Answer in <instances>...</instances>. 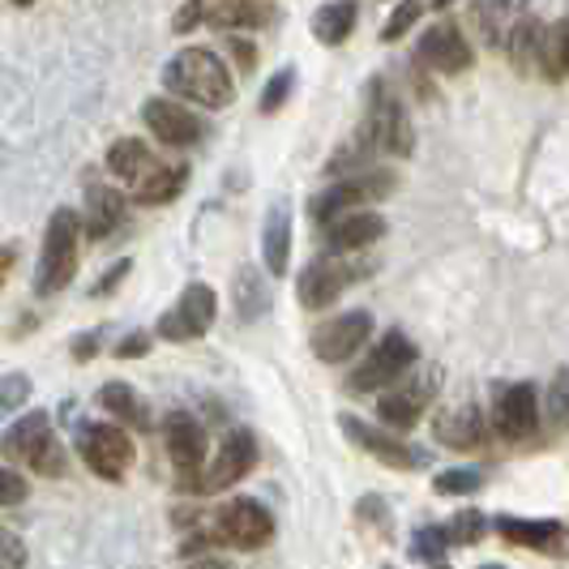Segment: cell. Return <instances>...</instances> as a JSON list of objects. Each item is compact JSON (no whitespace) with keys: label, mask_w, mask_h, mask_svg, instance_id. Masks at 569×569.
I'll list each match as a JSON object with an SVG mask.
<instances>
[{"label":"cell","mask_w":569,"mask_h":569,"mask_svg":"<svg viewBox=\"0 0 569 569\" xmlns=\"http://www.w3.org/2000/svg\"><path fill=\"white\" fill-rule=\"evenodd\" d=\"M163 86L171 99L198 103L206 112H219L236 99V82H231L223 57H214L210 48H184L168 60L163 69Z\"/></svg>","instance_id":"obj_1"},{"label":"cell","mask_w":569,"mask_h":569,"mask_svg":"<svg viewBox=\"0 0 569 569\" xmlns=\"http://www.w3.org/2000/svg\"><path fill=\"white\" fill-rule=\"evenodd\" d=\"M82 214L60 206L43 228V249L34 266V296H60L78 274V244H82Z\"/></svg>","instance_id":"obj_2"},{"label":"cell","mask_w":569,"mask_h":569,"mask_svg":"<svg viewBox=\"0 0 569 569\" xmlns=\"http://www.w3.org/2000/svg\"><path fill=\"white\" fill-rule=\"evenodd\" d=\"M416 365H420V347L407 339L402 330H386L369 347V356L347 372V390L351 395H386L399 381H407Z\"/></svg>","instance_id":"obj_3"},{"label":"cell","mask_w":569,"mask_h":569,"mask_svg":"<svg viewBox=\"0 0 569 569\" xmlns=\"http://www.w3.org/2000/svg\"><path fill=\"white\" fill-rule=\"evenodd\" d=\"M4 455L13 462L30 467L34 476H48L57 480L64 476V446L52 432V416L48 411H27L22 420H13L9 432H4Z\"/></svg>","instance_id":"obj_4"},{"label":"cell","mask_w":569,"mask_h":569,"mask_svg":"<svg viewBox=\"0 0 569 569\" xmlns=\"http://www.w3.org/2000/svg\"><path fill=\"white\" fill-rule=\"evenodd\" d=\"M356 138L369 146L372 154H377V150H381V154H411V146H416L399 94L381 82V78L369 82V112H365V124H360Z\"/></svg>","instance_id":"obj_5"},{"label":"cell","mask_w":569,"mask_h":569,"mask_svg":"<svg viewBox=\"0 0 569 569\" xmlns=\"http://www.w3.org/2000/svg\"><path fill=\"white\" fill-rule=\"evenodd\" d=\"M206 531H210L214 543H228L236 552H257V548H266V543L274 540V518L253 497H236L223 510L210 513Z\"/></svg>","instance_id":"obj_6"},{"label":"cell","mask_w":569,"mask_h":569,"mask_svg":"<svg viewBox=\"0 0 569 569\" xmlns=\"http://www.w3.org/2000/svg\"><path fill=\"white\" fill-rule=\"evenodd\" d=\"M395 189H399V176H395L390 168H365L360 176H347V180H339V184H330L326 193H317V198L309 201V214L326 228L330 219L347 214L351 206L390 198Z\"/></svg>","instance_id":"obj_7"},{"label":"cell","mask_w":569,"mask_h":569,"mask_svg":"<svg viewBox=\"0 0 569 569\" xmlns=\"http://www.w3.org/2000/svg\"><path fill=\"white\" fill-rule=\"evenodd\" d=\"M78 455L108 485H120L133 462V437L124 425H82L78 428Z\"/></svg>","instance_id":"obj_8"},{"label":"cell","mask_w":569,"mask_h":569,"mask_svg":"<svg viewBox=\"0 0 569 569\" xmlns=\"http://www.w3.org/2000/svg\"><path fill=\"white\" fill-rule=\"evenodd\" d=\"M253 467H257V437L249 428H231L228 437H223V446L214 450V458L206 462V471L198 476L193 492L198 497H219V492L240 485Z\"/></svg>","instance_id":"obj_9"},{"label":"cell","mask_w":569,"mask_h":569,"mask_svg":"<svg viewBox=\"0 0 569 569\" xmlns=\"http://www.w3.org/2000/svg\"><path fill=\"white\" fill-rule=\"evenodd\" d=\"M214 317H219V296H214V287L189 283L184 291H180V300L159 317L154 335L168 342H193L214 326Z\"/></svg>","instance_id":"obj_10"},{"label":"cell","mask_w":569,"mask_h":569,"mask_svg":"<svg viewBox=\"0 0 569 569\" xmlns=\"http://www.w3.org/2000/svg\"><path fill=\"white\" fill-rule=\"evenodd\" d=\"M372 339V313L365 309H351V313H339L330 321H321L313 335H309V347L321 365H347L356 360Z\"/></svg>","instance_id":"obj_11"},{"label":"cell","mask_w":569,"mask_h":569,"mask_svg":"<svg viewBox=\"0 0 569 569\" xmlns=\"http://www.w3.org/2000/svg\"><path fill=\"white\" fill-rule=\"evenodd\" d=\"M163 441H168V458L176 467V480L184 492H193L198 476L206 471V428L193 411H168L163 420Z\"/></svg>","instance_id":"obj_12"},{"label":"cell","mask_w":569,"mask_h":569,"mask_svg":"<svg viewBox=\"0 0 569 569\" xmlns=\"http://www.w3.org/2000/svg\"><path fill=\"white\" fill-rule=\"evenodd\" d=\"M369 274V266H356V261H342V257H317L305 266V274H300V309H326V305H335V296L347 291L351 283H360Z\"/></svg>","instance_id":"obj_13"},{"label":"cell","mask_w":569,"mask_h":569,"mask_svg":"<svg viewBox=\"0 0 569 569\" xmlns=\"http://www.w3.org/2000/svg\"><path fill=\"white\" fill-rule=\"evenodd\" d=\"M536 428H540V390L531 381L501 386L492 402V432L506 441H527Z\"/></svg>","instance_id":"obj_14"},{"label":"cell","mask_w":569,"mask_h":569,"mask_svg":"<svg viewBox=\"0 0 569 569\" xmlns=\"http://www.w3.org/2000/svg\"><path fill=\"white\" fill-rule=\"evenodd\" d=\"M142 124L159 138V142L168 146V150H189V146L201 142V116L189 112L180 99H168V94H159V99H146L142 103Z\"/></svg>","instance_id":"obj_15"},{"label":"cell","mask_w":569,"mask_h":569,"mask_svg":"<svg viewBox=\"0 0 569 569\" xmlns=\"http://www.w3.org/2000/svg\"><path fill=\"white\" fill-rule=\"evenodd\" d=\"M497 536L518 548H536L569 561V518H518V513H497L492 518Z\"/></svg>","instance_id":"obj_16"},{"label":"cell","mask_w":569,"mask_h":569,"mask_svg":"<svg viewBox=\"0 0 569 569\" xmlns=\"http://www.w3.org/2000/svg\"><path fill=\"white\" fill-rule=\"evenodd\" d=\"M416 57L425 69L432 73H441V78H455V73H467L471 69V43H467V34L455 27V22H437V27H428L420 34V43H416Z\"/></svg>","instance_id":"obj_17"},{"label":"cell","mask_w":569,"mask_h":569,"mask_svg":"<svg viewBox=\"0 0 569 569\" xmlns=\"http://www.w3.org/2000/svg\"><path fill=\"white\" fill-rule=\"evenodd\" d=\"M339 428L365 455H372L381 467H390V471H416V467H425V455L416 446H407L395 432H381V428L365 425L360 416H339Z\"/></svg>","instance_id":"obj_18"},{"label":"cell","mask_w":569,"mask_h":569,"mask_svg":"<svg viewBox=\"0 0 569 569\" xmlns=\"http://www.w3.org/2000/svg\"><path fill=\"white\" fill-rule=\"evenodd\" d=\"M168 159H159L142 138H120V142L108 146V171H112L120 184H129L133 193H142L146 184L163 171Z\"/></svg>","instance_id":"obj_19"},{"label":"cell","mask_w":569,"mask_h":569,"mask_svg":"<svg viewBox=\"0 0 569 569\" xmlns=\"http://www.w3.org/2000/svg\"><path fill=\"white\" fill-rule=\"evenodd\" d=\"M428 402H432V381H407V386H395L377 399V420L395 432H411V428L425 420Z\"/></svg>","instance_id":"obj_20"},{"label":"cell","mask_w":569,"mask_h":569,"mask_svg":"<svg viewBox=\"0 0 569 569\" xmlns=\"http://www.w3.org/2000/svg\"><path fill=\"white\" fill-rule=\"evenodd\" d=\"M527 18H531V0H471V22L480 30V39L488 48H501V52Z\"/></svg>","instance_id":"obj_21"},{"label":"cell","mask_w":569,"mask_h":569,"mask_svg":"<svg viewBox=\"0 0 569 569\" xmlns=\"http://www.w3.org/2000/svg\"><path fill=\"white\" fill-rule=\"evenodd\" d=\"M432 428H437V441L450 450H480L488 441V420L476 402H458V407L437 411Z\"/></svg>","instance_id":"obj_22"},{"label":"cell","mask_w":569,"mask_h":569,"mask_svg":"<svg viewBox=\"0 0 569 569\" xmlns=\"http://www.w3.org/2000/svg\"><path fill=\"white\" fill-rule=\"evenodd\" d=\"M386 236V219L372 214V210H347L339 219L326 223V249L330 253H360L369 249L372 240Z\"/></svg>","instance_id":"obj_23"},{"label":"cell","mask_w":569,"mask_h":569,"mask_svg":"<svg viewBox=\"0 0 569 569\" xmlns=\"http://www.w3.org/2000/svg\"><path fill=\"white\" fill-rule=\"evenodd\" d=\"M129 219V198L112 184H90L82 206V228L90 240H108L116 228H124Z\"/></svg>","instance_id":"obj_24"},{"label":"cell","mask_w":569,"mask_h":569,"mask_svg":"<svg viewBox=\"0 0 569 569\" xmlns=\"http://www.w3.org/2000/svg\"><path fill=\"white\" fill-rule=\"evenodd\" d=\"M261 257H266V270L270 274H287V261H291V206L283 198L266 210Z\"/></svg>","instance_id":"obj_25"},{"label":"cell","mask_w":569,"mask_h":569,"mask_svg":"<svg viewBox=\"0 0 569 569\" xmlns=\"http://www.w3.org/2000/svg\"><path fill=\"white\" fill-rule=\"evenodd\" d=\"M356 18H360V4L356 0H326L313 13V39L326 43V48H339V43L351 39Z\"/></svg>","instance_id":"obj_26"},{"label":"cell","mask_w":569,"mask_h":569,"mask_svg":"<svg viewBox=\"0 0 569 569\" xmlns=\"http://www.w3.org/2000/svg\"><path fill=\"white\" fill-rule=\"evenodd\" d=\"M99 402H103V411H108V416H116V425L138 428V432L150 428V411H146L142 395H138L133 386H124V381H108V386L99 390Z\"/></svg>","instance_id":"obj_27"},{"label":"cell","mask_w":569,"mask_h":569,"mask_svg":"<svg viewBox=\"0 0 569 569\" xmlns=\"http://www.w3.org/2000/svg\"><path fill=\"white\" fill-rule=\"evenodd\" d=\"M270 18H274V9L261 4V0H219V4H210V27L219 30H257Z\"/></svg>","instance_id":"obj_28"},{"label":"cell","mask_w":569,"mask_h":569,"mask_svg":"<svg viewBox=\"0 0 569 569\" xmlns=\"http://www.w3.org/2000/svg\"><path fill=\"white\" fill-rule=\"evenodd\" d=\"M231 291H236V317L240 321H261L270 313V296H266V283L257 270H240L231 279Z\"/></svg>","instance_id":"obj_29"},{"label":"cell","mask_w":569,"mask_h":569,"mask_svg":"<svg viewBox=\"0 0 569 569\" xmlns=\"http://www.w3.org/2000/svg\"><path fill=\"white\" fill-rule=\"evenodd\" d=\"M543 34L548 30L536 22V18H527L522 27L510 34V43H506V57L513 60V69H522V73H531V69H540V52H543Z\"/></svg>","instance_id":"obj_30"},{"label":"cell","mask_w":569,"mask_h":569,"mask_svg":"<svg viewBox=\"0 0 569 569\" xmlns=\"http://www.w3.org/2000/svg\"><path fill=\"white\" fill-rule=\"evenodd\" d=\"M184 184H189V168L176 163V159H168L163 171L146 184L142 193H133V201H142V206H168V201H176L180 193H184Z\"/></svg>","instance_id":"obj_31"},{"label":"cell","mask_w":569,"mask_h":569,"mask_svg":"<svg viewBox=\"0 0 569 569\" xmlns=\"http://www.w3.org/2000/svg\"><path fill=\"white\" fill-rule=\"evenodd\" d=\"M540 73L548 82H566L569 78V18L557 22V27H548V34H543Z\"/></svg>","instance_id":"obj_32"},{"label":"cell","mask_w":569,"mask_h":569,"mask_svg":"<svg viewBox=\"0 0 569 569\" xmlns=\"http://www.w3.org/2000/svg\"><path fill=\"white\" fill-rule=\"evenodd\" d=\"M480 485H485V476L476 467H450V471L432 476V492H441V497H467Z\"/></svg>","instance_id":"obj_33"},{"label":"cell","mask_w":569,"mask_h":569,"mask_svg":"<svg viewBox=\"0 0 569 569\" xmlns=\"http://www.w3.org/2000/svg\"><path fill=\"white\" fill-rule=\"evenodd\" d=\"M488 531V518L480 510H458L450 522H446V536L450 543H480Z\"/></svg>","instance_id":"obj_34"},{"label":"cell","mask_w":569,"mask_h":569,"mask_svg":"<svg viewBox=\"0 0 569 569\" xmlns=\"http://www.w3.org/2000/svg\"><path fill=\"white\" fill-rule=\"evenodd\" d=\"M425 4H428V0H399V4H395V13H390V22L381 27V39H386V43H399L402 34L420 22Z\"/></svg>","instance_id":"obj_35"},{"label":"cell","mask_w":569,"mask_h":569,"mask_svg":"<svg viewBox=\"0 0 569 569\" xmlns=\"http://www.w3.org/2000/svg\"><path fill=\"white\" fill-rule=\"evenodd\" d=\"M291 86H296V69L287 64V69H279L270 82H266V90H261V99H257V112L261 116H270V112H279L287 103V94H291Z\"/></svg>","instance_id":"obj_36"},{"label":"cell","mask_w":569,"mask_h":569,"mask_svg":"<svg viewBox=\"0 0 569 569\" xmlns=\"http://www.w3.org/2000/svg\"><path fill=\"white\" fill-rule=\"evenodd\" d=\"M416 557H425L428 566H446V548H450V536H446V527H420L416 531Z\"/></svg>","instance_id":"obj_37"},{"label":"cell","mask_w":569,"mask_h":569,"mask_svg":"<svg viewBox=\"0 0 569 569\" xmlns=\"http://www.w3.org/2000/svg\"><path fill=\"white\" fill-rule=\"evenodd\" d=\"M198 27H210V0H189V4H180L176 18H171V30H176V34H189V30H198Z\"/></svg>","instance_id":"obj_38"},{"label":"cell","mask_w":569,"mask_h":569,"mask_svg":"<svg viewBox=\"0 0 569 569\" xmlns=\"http://www.w3.org/2000/svg\"><path fill=\"white\" fill-rule=\"evenodd\" d=\"M548 411L561 428H569V372H557L548 386Z\"/></svg>","instance_id":"obj_39"},{"label":"cell","mask_w":569,"mask_h":569,"mask_svg":"<svg viewBox=\"0 0 569 569\" xmlns=\"http://www.w3.org/2000/svg\"><path fill=\"white\" fill-rule=\"evenodd\" d=\"M27 399H30V377H22V372H9V377H4V386H0V402L13 411V407H22Z\"/></svg>","instance_id":"obj_40"},{"label":"cell","mask_w":569,"mask_h":569,"mask_svg":"<svg viewBox=\"0 0 569 569\" xmlns=\"http://www.w3.org/2000/svg\"><path fill=\"white\" fill-rule=\"evenodd\" d=\"M0 485H4V497H0L4 506H18V501L27 497V480L18 476V467H4V471H0Z\"/></svg>","instance_id":"obj_41"},{"label":"cell","mask_w":569,"mask_h":569,"mask_svg":"<svg viewBox=\"0 0 569 569\" xmlns=\"http://www.w3.org/2000/svg\"><path fill=\"white\" fill-rule=\"evenodd\" d=\"M150 351V335H129V339L116 342V356L120 360H133V356H146Z\"/></svg>","instance_id":"obj_42"},{"label":"cell","mask_w":569,"mask_h":569,"mask_svg":"<svg viewBox=\"0 0 569 569\" xmlns=\"http://www.w3.org/2000/svg\"><path fill=\"white\" fill-rule=\"evenodd\" d=\"M0 543H4V569H22V561H27L22 540H18L13 531H4V536H0Z\"/></svg>","instance_id":"obj_43"},{"label":"cell","mask_w":569,"mask_h":569,"mask_svg":"<svg viewBox=\"0 0 569 569\" xmlns=\"http://www.w3.org/2000/svg\"><path fill=\"white\" fill-rule=\"evenodd\" d=\"M129 270H133V261H116L112 270H108V274H103V279L94 283V291H90V296H108V291H112V287L120 283L124 274H129Z\"/></svg>","instance_id":"obj_44"},{"label":"cell","mask_w":569,"mask_h":569,"mask_svg":"<svg viewBox=\"0 0 569 569\" xmlns=\"http://www.w3.org/2000/svg\"><path fill=\"white\" fill-rule=\"evenodd\" d=\"M99 347H103V335H99V330H90V335H82V339L73 342V356H78V360H90Z\"/></svg>","instance_id":"obj_45"},{"label":"cell","mask_w":569,"mask_h":569,"mask_svg":"<svg viewBox=\"0 0 569 569\" xmlns=\"http://www.w3.org/2000/svg\"><path fill=\"white\" fill-rule=\"evenodd\" d=\"M231 52L240 57V64H244V69H253V48H249L244 39H231Z\"/></svg>","instance_id":"obj_46"},{"label":"cell","mask_w":569,"mask_h":569,"mask_svg":"<svg viewBox=\"0 0 569 569\" xmlns=\"http://www.w3.org/2000/svg\"><path fill=\"white\" fill-rule=\"evenodd\" d=\"M184 569H228V566H223L219 557H193V561H189Z\"/></svg>","instance_id":"obj_47"},{"label":"cell","mask_w":569,"mask_h":569,"mask_svg":"<svg viewBox=\"0 0 569 569\" xmlns=\"http://www.w3.org/2000/svg\"><path fill=\"white\" fill-rule=\"evenodd\" d=\"M428 4H432V9H450L455 0H428Z\"/></svg>","instance_id":"obj_48"},{"label":"cell","mask_w":569,"mask_h":569,"mask_svg":"<svg viewBox=\"0 0 569 569\" xmlns=\"http://www.w3.org/2000/svg\"><path fill=\"white\" fill-rule=\"evenodd\" d=\"M13 4H18V9H30V4H34V0H13Z\"/></svg>","instance_id":"obj_49"},{"label":"cell","mask_w":569,"mask_h":569,"mask_svg":"<svg viewBox=\"0 0 569 569\" xmlns=\"http://www.w3.org/2000/svg\"><path fill=\"white\" fill-rule=\"evenodd\" d=\"M480 569H506V566H497V561H488V566H480Z\"/></svg>","instance_id":"obj_50"}]
</instances>
